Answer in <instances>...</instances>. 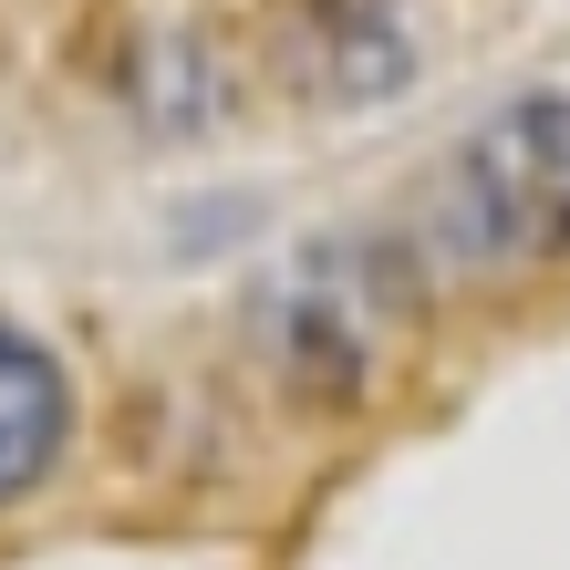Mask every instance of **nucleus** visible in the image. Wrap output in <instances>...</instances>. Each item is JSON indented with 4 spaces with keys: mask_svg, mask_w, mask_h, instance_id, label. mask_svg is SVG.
<instances>
[{
    "mask_svg": "<svg viewBox=\"0 0 570 570\" xmlns=\"http://www.w3.org/2000/svg\"><path fill=\"white\" fill-rule=\"evenodd\" d=\"M446 228L478 271H540L570 249V94H519L446 166Z\"/></svg>",
    "mask_w": 570,
    "mask_h": 570,
    "instance_id": "f257e3e1",
    "label": "nucleus"
},
{
    "mask_svg": "<svg viewBox=\"0 0 570 570\" xmlns=\"http://www.w3.org/2000/svg\"><path fill=\"white\" fill-rule=\"evenodd\" d=\"M62 456V374L21 332H0V498H21Z\"/></svg>",
    "mask_w": 570,
    "mask_h": 570,
    "instance_id": "f03ea898",
    "label": "nucleus"
}]
</instances>
